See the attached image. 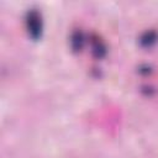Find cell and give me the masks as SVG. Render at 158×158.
<instances>
[{"label": "cell", "mask_w": 158, "mask_h": 158, "mask_svg": "<svg viewBox=\"0 0 158 158\" xmlns=\"http://www.w3.org/2000/svg\"><path fill=\"white\" fill-rule=\"evenodd\" d=\"M91 53L95 58L100 59V58H104L107 53V47L105 44V42L98 37H93L91 40Z\"/></svg>", "instance_id": "obj_3"}, {"label": "cell", "mask_w": 158, "mask_h": 158, "mask_svg": "<svg viewBox=\"0 0 158 158\" xmlns=\"http://www.w3.org/2000/svg\"><path fill=\"white\" fill-rule=\"evenodd\" d=\"M157 40H158V33L156 31H146L142 33L139 38V43L143 47H151L157 42Z\"/></svg>", "instance_id": "obj_4"}, {"label": "cell", "mask_w": 158, "mask_h": 158, "mask_svg": "<svg viewBox=\"0 0 158 158\" xmlns=\"http://www.w3.org/2000/svg\"><path fill=\"white\" fill-rule=\"evenodd\" d=\"M25 22H26V28H27L30 37L32 40H38L43 30V22H42L41 14L36 9H30L26 14Z\"/></svg>", "instance_id": "obj_1"}, {"label": "cell", "mask_w": 158, "mask_h": 158, "mask_svg": "<svg viewBox=\"0 0 158 158\" xmlns=\"http://www.w3.org/2000/svg\"><path fill=\"white\" fill-rule=\"evenodd\" d=\"M69 42H70V48L73 52H80L85 44V36H84L83 31H80V30L73 31L70 35Z\"/></svg>", "instance_id": "obj_2"}]
</instances>
